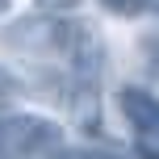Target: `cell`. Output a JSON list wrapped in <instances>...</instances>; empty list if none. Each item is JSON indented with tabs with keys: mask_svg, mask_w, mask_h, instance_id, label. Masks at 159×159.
Here are the masks:
<instances>
[{
	"mask_svg": "<svg viewBox=\"0 0 159 159\" xmlns=\"http://www.w3.org/2000/svg\"><path fill=\"white\" fill-rule=\"evenodd\" d=\"M59 143H63V130L50 117H34V113L0 117V159H38Z\"/></svg>",
	"mask_w": 159,
	"mask_h": 159,
	"instance_id": "1",
	"label": "cell"
},
{
	"mask_svg": "<svg viewBox=\"0 0 159 159\" xmlns=\"http://www.w3.org/2000/svg\"><path fill=\"white\" fill-rule=\"evenodd\" d=\"M117 105H121V113H126V121L134 126L138 147L151 159H159V96H151L147 88H121Z\"/></svg>",
	"mask_w": 159,
	"mask_h": 159,
	"instance_id": "2",
	"label": "cell"
},
{
	"mask_svg": "<svg viewBox=\"0 0 159 159\" xmlns=\"http://www.w3.org/2000/svg\"><path fill=\"white\" fill-rule=\"evenodd\" d=\"M105 8H109V13H117V17H126V13H134V4L138 0H101Z\"/></svg>",
	"mask_w": 159,
	"mask_h": 159,
	"instance_id": "3",
	"label": "cell"
},
{
	"mask_svg": "<svg viewBox=\"0 0 159 159\" xmlns=\"http://www.w3.org/2000/svg\"><path fill=\"white\" fill-rule=\"evenodd\" d=\"M4 8H8V0H0V13H4Z\"/></svg>",
	"mask_w": 159,
	"mask_h": 159,
	"instance_id": "4",
	"label": "cell"
}]
</instances>
